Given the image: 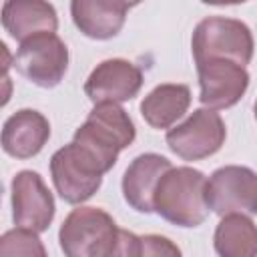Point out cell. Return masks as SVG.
<instances>
[{
	"mask_svg": "<svg viewBox=\"0 0 257 257\" xmlns=\"http://www.w3.org/2000/svg\"><path fill=\"white\" fill-rule=\"evenodd\" d=\"M205 187L207 177L199 169H169L155 191V213L177 227L193 229L203 225V221L209 215Z\"/></svg>",
	"mask_w": 257,
	"mask_h": 257,
	"instance_id": "1",
	"label": "cell"
},
{
	"mask_svg": "<svg viewBox=\"0 0 257 257\" xmlns=\"http://www.w3.org/2000/svg\"><path fill=\"white\" fill-rule=\"evenodd\" d=\"M137 139V128L128 112L116 102L94 104L86 120L74 131L72 141L90 153L108 173L118 159V153L128 149Z\"/></svg>",
	"mask_w": 257,
	"mask_h": 257,
	"instance_id": "2",
	"label": "cell"
},
{
	"mask_svg": "<svg viewBox=\"0 0 257 257\" xmlns=\"http://www.w3.org/2000/svg\"><path fill=\"white\" fill-rule=\"evenodd\" d=\"M191 50L195 64L209 60H233L247 66L253 60L255 40L245 22L229 16H207L193 30Z\"/></svg>",
	"mask_w": 257,
	"mask_h": 257,
	"instance_id": "3",
	"label": "cell"
},
{
	"mask_svg": "<svg viewBox=\"0 0 257 257\" xmlns=\"http://www.w3.org/2000/svg\"><path fill=\"white\" fill-rule=\"evenodd\" d=\"M118 231L120 227L104 209L78 205L64 217L58 243L64 257H106L118 239Z\"/></svg>",
	"mask_w": 257,
	"mask_h": 257,
	"instance_id": "4",
	"label": "cell"
},
{
	"mask_svg": "<svg viewBox=\"0 0 257 257\" xmlns=\"http://www.w3.org/2000/svg\"><path fill=\"white\" fill-rule=\"evenodd\" d=\"M104 169L80 145L70 141L50 157V177L64 203L82 205L102 185Z\"/></svg>",
	"mask_w": 257,
	"mask_h": 257,
	"instance_id": "5",
	"label": "cell"
},
{
	"mask_svg": "<svg viewBox=\"0 0 257 257\" xmlns=\"http://www.w3.org/2000/svg\"><path fill=\"white\" fill-rule=\"evenodd\" d=\"M227 139L225 120L217 110L195 108L181 124L167 131V147L183 161H201L221 151Z\"/></svg>",
	"mask_w": 257,
	"mask_h": 257,
	"instance_id": "6",
	"label": "cell"
},
{
	"mask_svg": "<svg viewBox=\"0 0 257 257\" xmlns=\"http://www.w3.org/2000/svg\"><path fill=\"white\" fill-rule=\"evenodd\" d=\"M16 70L40 88H54L68 70V46L58 34H38L20 42L14 54Z\"/></svg>",
	"mask_w": 257,
	"mask_h": 257,
	"instance_id": "7",
	"label": "cell"
},
{
	"mask_svg": "<svg viewBox=\"0 0 257 257\" xmlns=\"http://www.w3.org/2000/svg\"><path fill=\"white\" fill-rule=\"evenodd\" d=\"M209 211L219 217L257 215V173L241 165H225L211 173L205 187Z\"/></svg>",
	"mask_w": 257,
	"mask_h": 257,
	"instance_id": "8",
	"label": "cell"
},
{
	"mask_svg": "<svg viewBox=\"0 0 257 257\" xmlns=\"http://www.w3.org/2000/svg\"><path fill=\"white\" fill-rule=\"evenodd\" d=\"M12 221L16 227L42 233L50 227L56 205L50 189L36 171L24 169L12 177L10 183Z\"/></svg>",
	"mask_w": 257,
	"mask_h": 257,
	"instance_id": "9",
	"label": "cell"
},
{
	"mask_svg": "<svg viewBox=\"0 0 257 257\" xmlns=\"http://www.w3.org/2000/svg\"><path fill=\"white\" fill-rule=\"evenodd\" d=\"M143 70L126 58H106L98 62L84 82V94L92 104L126 102L143 88Z\"/></svg>",
	"mask_w": 257,
	"mask_h": 257,
	"instance_id": "10",
	"label": "cell"
},
{
	"mask_svg": "<svg viewBox=\"0 0 257 257\" xmlns=\"http://www.w3.org/2000/svg\"><path fill=\"white\" fill-rule=\"evenodd\" d=\"M199 100L205 108L223 110L235 106L249 88V72L233 60H209L197 64Z\"/></svg>",
	"mask_w": 257,
	"mask_h": 257,
	"instance_id": "11",
	"label": "cell"
},
{
	"mask_svg": "<svg viewBox=\"0 0 257 257\" xmlns=\"http://www.w3.org/2000/svg\"><path fill=\"white\" fill-rule=\"evenodd\" d=\"M173 169L171 161L157 153H143L131 161L126 167L120 189L126 205L137 213H155V191L163 175Z\"/></svg>",
	"mask_w": 257,
	"mask_h": 257,
	"instance_id": "12",
	"label": "cell"
},
{
	"mask_svg": "<svg viewBox=\"0 0 257 257\" xmlns=\"http://www.w3.org/2000/svg\"><path fill=\"white\" fill-rule=\"evenodd\" d=\"M50 139L48 118L34 108L12 112L2 126V149L14 159L36 157Z\"/></svg>",
	"mask_w": 257,
	"mask_h": 257,
	"instance_id": "13",
	"label": "cell"
},
{
	"mask_svg": "<svg viewBox=\"0 0 257 257\" xmlns=\"http://www.w3.org/2000/svg\"><path fill=\"white\" fill-rule=\"evenodd\" d=\"M133 6L122 0H72L70 16L86 38L110 40L122 30Z\"/></svg>",
	"mask_w": 257,
	"mask_h": 257,
	"instance_id": "14",
	"label": "cell"
},
{
	"mask_svg": "<svg viewBox=\"0 0 257 257\" xmlns=\"http://www.w3.org/2000/svg\"><path fill=\"white\" fill-rule=\"evenodd\" d=\"M2 26L18 42L50 32L56 34L58 14L44 0H8L2 4Z\"/></svg>",
	"mask_w": 257,
	"mask_h": 257,
	"instance_id": "15",
	"label": "cell"
},
{
	"mask_svg": "<svg viewBox=\"0 0 257 257\" xmlns=\"http://www.w3.org/2000/svg\"><path fill=\"white\" fill-rule=\"evenodd\" d=\"M191 106V88L181 82L157 84L141 100V116L145 122L157 131L171 128Z\"/></svg>",
	"mask_w": 257,
	"mask_h": 257,
	"instance_id": "16",
	"label": "cell"
},
{
	"mask_svg": "<svg viewBox=\"0 0 257 257\" xmlns=\"http://www.w3.org/2000/svg\"><path fill=\"white\" fill-rule=\"evenodd\" d=\"M213 247L219 257H257V225L249 215H225L215 227Z\"/></svg>",
	"mask_w": 257,
	"mask_h": 257,
	"instance_id": "17",
	"label": "cell"
},
{
	"mask_svg": "<svg viewBox=\"0 0 257 257\" xmlns=\"http://www.w3.org/2000/svg\"><path fill=\"white\" fill-rule=\"evenodd\" d=\"M0 257H48L36 231L14 227L0 239Z\"/></svg>",
	"mask_w": 257,
	"mask_h": 257,
	"instance_id": "18",
	"label": "cell"
},
{
	"mask_svg": "<svg viewBox=\"0 0 257 257\" xmlns=\"http://www.w3.org/2000/svg\"><path fill=\"white\" fill-rule=\"evenodd\" d=\"M141 257H183V253L169 237L149 233L141 237Z\"/></svg>",
	"mask_w": 257,
	"mask_h": 257,
	"instance_id": "19",
	"label": "cell"
},
{
	"mask_svg": "<svg viewBox=\"0 0 257 257\" xmlns=\"http://www.w3.org/2000/svg\"><path fill=\"white\" fill-rule=\"evenodd\" d=\"M106 257H141V237L133 231L120 229L118 239Z\"/></svg>",
	"mask_w": 257,
	"mask_h": 257,
	"instance_id": "20",
	"label": "cell"
},
{
	"mask_svg": "<svg viewBox=\"0 0 257 257\" xmlns=\"http://www.w3.org/2000/svg\"><path fill=\"white\" fill-rule=\"evenodd\" d=\"M253 112H255V120H257V98H255V104H253Z\"/></svg>",
	"mask_w": 257,
	"mask_h": 257,
	"instance_id": "21",
	"label": "cell"
}]
</instances>
